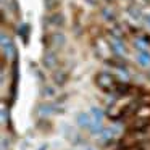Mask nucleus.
<instances>
[{
    "label": "nucleus",
    "mask_w": 150,
    "mask_h": 150,
    "mask_svg": "<svg viewBox=\"0 0 150 150\" xmlns=\"http://www.w3.org/2000/svg\"><path fill=\"white\" fill-rule=\"evenodd\" d=\"M84 150H98V149H95V147H91V145H86Z\"/></svg>",
    "instance_id": "nucleus-23"
},
{
    "label": "nucleus",
    "mask_w": 150,
    "mask_h": 150,
    "mask_svg": "<svg viewBox=\"0 0 150 150\" xmlns=\"http://www.w3.org/2000/svg\"><path fill=\"white\" fill-rule=\"evenodd\" d=\"M150 140V124L140 129H127L121 139L120 145H132L139 142H147Z\"/></svg>",
    "instance_id": "nucleus-2"
},
{
    "label": "nucleus",
    "mask_w": 150,
    "mask_h": 150,
    "mask_svg": "<svg viewBox=\"0 0 150 150\" xmlns=\"http://www.w3.org/2000/svg\"><path fill=\"white\" fill-rule=\"evenodd\" d=\"M40 95L42 97H53L55 95V89L52 87V86H42V89H40Z\"/></svg>",
    "instance_id": "nucleus-20"
},
{
    "label": "nucleus",
    "mask_w": 150,
    "mask_h": 150,
    "mask_svg": "<svg viewBox=\"0 0 150 150\" xmlns=\"http://www.w3.org/2000/svg\"><path fill=\"white\" fill-rule=\"evenodd\" d=\"M144 26L150 29V10L149 11H144Z\"/></svg>",
    "instance_id": "nucleus-21"
},
{
    "label": "nucleus",
    "mask_w": 150,
    "mask_h": 150,
    "mask_svg": "<svg viewBox=\"0 0 150 150\" xmlns=\"http://www.w3.org/2000/svg\"><path fill=\"white\" fill-rule=\"evenodd\" d=\"M132 118H137V120H144V121H150V103H142L139 105L136 115Z\"/></svg>",
    "instance_id": "nucleus-12"
},
{
    "label": "nucleus",
    "mask_w": 150,
    "mask_h": 150,
    "mask_svg": "<svg viewBox=\"0 0 150 150\" xmlns=\"http://www.w3.org/2000/svg\"><path fill=\"white\" fill-rule=\"evenodd\" d=\"M69 79V74L66 69H55V71L52 73V81L55 82V86H65L66 82H68Z\"/></svg>",
    "instance_id": "nucleus-11"
},
{
    "label": "nucleus",
    "mask_w": 150,
    "mask_h": 150,
    "mask_svg": "<svg viewBox=\"0 0 150 150\" xmlns=\"http://www.w3.org/2000/svg\"><path fill=\"white\" fill-rule=\"evenodd\" d=\"M102 16H103V20L108 21V23H115V20H116V13H115V10L111 7L102 8Z\"/></svg>",
    "instance_id": "nucleus-17"
},
{
    "label": "nucleus",
    "mask_w": 150,
    "mask_h": 150,
    "mask_svg": "<svg viewBox=\"0 0 150 150\" xmlns=\"http://www.w3.org/2000/svg\"><path fill=\"white\" fill-rule=\"evenodd\" d=\"M44 42H45V47L49 50L58 49V47H63L66 44V36L62 33V31H55V33H49L45 37H44Z\"/></svg>",
    "instance_id": "nucleus-4"
},
{
    "label": "nucleus",
    "mask_w": 150,
    "mask_h": 150,
    "mask_svg": "<svg viewBox=\"0 0 150 150\" xmlns=\"http://www.w3.org/2000/svg\"><path fill=\"white\" fill-rule=\"evenodd\" d=\"M107 39L110 42V47H111V52H113L115 58H124L127 55V47L124 44V39H118V37H113V36H108Z\"/></svg>",
    "instance_id": "nucleus-5"
},
{
    "label": "nucleus",
    "mask_w": 150,
    "mask_h": 150,
    "mask_svg": "<svg viewBox=\"0 0 150 150\" xmlns=\"http://www.w3.org/2000/svg\"><path fill=\"white\" fill-rule=\"evenodd\" d=\"M89 113L92 115V118H94V121L95 123H103V120H105V111L102 110V108H98V107H91V111H89Z\"/></svg>",
    "instance_id": "nucleus-16"
},
{
    "label": "nucleus",
    "mask_w": 150,
    "mask_h": 150,
    "mask_svg": "<svg viewBox=\"0 0 150 150\" xmlns=\"http://www.w3.org/2000/svg\"><path fill=\"white\" fill-rule=\"evenodd\" d=\"M108 36L118 37V39H124V31H123V28L115 21V23H111L110 28H108Z\"/></svg>",
    "instance_id": "nucleus-15"
},
{
    "label": "nucleus",
    "mask_w": 150,
    "mask_h": 150,
    "mask_svg": "<svg viewBox=\"0 0 150 150\" xmlns=\"http://www.w3.org/2000/svg\"><path fill=\"white\" fill-rule=\"evenodd\" d=\"M47 24H49V26L57 28V29L63 28V26H65V16H63V13H60V11L50 13L49 16H47Z\"/></svg>",
    "instance_id": "nucleus-10"
},
{
    "label": "nucleus",
    "mask_w": 150,
    "mask_h": 150,
    "mask_svg": "<svg viewBox=\"0 0 150 150\" xmlns=\"http://www.w3.org/2000/svg\"><path fill=\"white\" fill-rule=\"evenodd\" d=\"M134 47L137 52H149L150 42L147 37H137V39H134Z\"/></svg>",
    "instance_id": "nucleus-14"
},
{
    "label": "nucleus",
    "mask_w": 150,
    "mask_h": 150,
    "mask_svg": "<svg viewBox=\"0 0 150 150\" xmlns=\"http://www.w3.org/2000/svg\"><path fill=\"white\" fill-rule=\"evenodd\" d=\"M94 82L100 91L107 92V94H115L116 87L120 86V79L113 74V73H108V71H100L95 74Z\"/></svg>",
    "instance_id": "nucleus-1"
},
{
    "label": "nucleus",
    "mask_w": 150,
    "mask_h": 150,
    "mask_svg": "<svg viewBox=\"0 0 150 150\" xmlns=\"http://www.w3.org/2000/svg\"><path fill=\"white\" fill-rule=\"evenodd\" d=\"M95 52H97V55L103 62H108V60L115 58L113 52H111V47H110V42H108L107 37H97L95 39Z\"/></svg>",
    "instance_id": "nucleus-3"
},
{
    "label": "nucleus",
    "mask_w": 150,
    "mask_h": 150,
    "mask_svg": "<svg viewBox=\"0 0 150 150\" xmlns=\"http://www.w3.org/2000/svg\"><path fill=\"white\" fill-rule=\"evenodd\" d=\"M136 62L142 68H149L150 66V52H137L136 53Z\"/></svg>",
    "instance_id": "nucleus-13"
},
{
    "label": "nucleus",
    "mask_w": 150,
    "mask_h": 150,
    "mask_svg": "<svg viewBox=\"0 0 150 150\" xmlns=\"http://www.w3.org/2000/svg\"><path fill=\"white\" fill-rule=\"evenodd\" d=\"M2 52L7 58H16V49H15V44L10 37H7V34H2Z\"/></svg>",
    "instance_id": "nucleus-9"
},
{
    "label": "nucleus",
    "mask_w": 150,
    "mask_h": 150,
    "mask_svg": "<svg viewBox=\"0 0 150 150\" xmlns=\"http://www.w3.org/2000/svg\"><path fill=\"white\" fill-rule=\"evenodd\" d=\"M63 134H65V137L73 144V145H86V139L82 137V134L79 132V131L74 129V127L65 126L63 127Z\"/></svg>",
    "instance_id": "nucleus-8"
},
{
    "label": "nucleus",
    "mask_w": 150,
    "mask_h": 150,
    "mask_svg": "<svg viewBox=\"0 0 150 150\" xmlns=\"http://www.w3.org/2000/svg\"><path fill=\"white\" fill-rule=\"evenodd\" d=\"M58 55H57L55 50H47L42 57V66L49 71H55L58 69Z\"/></svg>",
    "instance_id": "nucleus-7"
},
{
    "label": "nucleus",
    "mask_w": 150,
    "mask_h": 150,
    "mask_svg": "<svg viewBox=\"0 0 150 150\" xmlns=\"http://www.w3.org/2000/svg\"><path fill=\"white\" fill-rule=\"evenodd\" d=\"M20 36H23V40H24V44H28V36H29V24L28 23H23L20 26Z\"/></svg>",
    "instance_id": "nucleus-19"
},
{
    "label": "nucleus",
    "mask_w": 150,
    "mask_h": 150,
    "mask_svg": "<svg viewBox=\"0 0 150 150\" xmlns=\"http://www.w3.org/2000/svg\"><path fill=\"white\" fill-rule=\"evenodd\" d=\"M136 4H139V5H149L150 0H136Z\"/></svg>",
    "instance_id": "nucleus-22"
},
{
    "label": "nucleus",
    "mask_w": 150,
    "mask_h": 150,
    "mask_svg": "<svg viewBox=\"0 0 150 150\" xmlns=\"http://www.w3.org/2000/svg\"><path fill=\"white\" fill-rule=\"evenodd\" d=\"M94 118H92V115L89 113V111H79L78 115H76V126L79 127V129L82 131H91L92 126H94Z\"/></svg>",
    "instance_id": "nucleus-6"
},
{
    "label": "nucleus",
    "mask_w": 150,
    "mask_h": 150,
    "mask_svg": "<svg viewBox=\"0 0 150 150\" xmlns=\"http://www.w3.org/2000/svg\"><path fill=\"white\" fill-rule=\"evenodd\" d=\"M44 7L49 13H55L60 7V0H44Z\"/></svg>",
    "instance_id": "nucleus-18"
}]
</instances>
